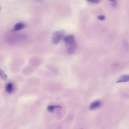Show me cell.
<instances>
[{"mask_svg": "<svg viewBox=\"0 0 129 129\" xmlns=\"http://www.w3.org/2000/svg\"><path fill=\"white\" fill-rule=\"evenodd\" d=\"M56 108L62 109V107L59 106H49L47 107V110L49 112L53 113L54 112L55 109Z\"/></svg>", "mask_w": 129, "mask_h": 129, "instance_id": "cell-7", "label": "cell"}, {"mask_svg": "<svg viewBox=\"0 0 129 129\" xmlns=\"http://www.w3.org/2000/svg\"><path fill=\"white\" fill-rule=\"evenodd\" d=\"M102 105L101 101L97 100L92 102L90 105L89 109L90 110H93L100 108Z\"/></svg>", "mask_w": 129, "mask_h": 129, "instance_id": "cell-3", "label": "cell"}, {"mask_svg": "<svg viewBox=\"0 0 129 129\" xmlns=\"http://www.w3.org/2000/svg\"><path fill=\"white\" fill-rule=\"evenodd\" d=\"M64 40L68 53L70 54H73L77 46L74 36L72 35H66L64 37Z\"/></svg>", "mask_w": 129, "mask_h": 129, "instance_id": "cell-1", "label": "cell"}, {"mask_svg": "<svg viewBox=\"0 0 129 129\" xmlns=\"http://www.w3.org/2000/svg\"><path fill=\"white\" fill-rule=\"evenodd\" d=\"M129 81V75H125L122 76L117 82V83L126 82Z\"/></svg>", "mask_w": 129, "mask_h": 129, "instance_id": "cell-5", "label": "cell"}, {"mask_svg": "<svg viewBox=\"0 0 129 129\" xmlns=\"http://www.w3.org/2000/svg\"><path fill=\"white\" fill-rule=\"evenodd\" d=\"M6 90L9 94H10L12 92L13 90V85L12 83H8L6 86Z\"/></svg>", "mask_w": 129, "mask_h": 129, "instance_id": "cell-6", "label": "cell"}, {"mask_svg": "<svg viewBox=\"0 0 129 129\" xmlns=\"http://www.w3.org/2000/svg\"><path fill=\"white\" fill-rule=\"evenodd\" d=\"M0 75L1 78L4 80H6L7 78V75L4 73V72L1 69L0 70Z\"/></svg>", "mask_w": 129, "mask_h": 129, "instance_id": "cell-8", "label": "cell"}, {"mask_svg": "<svg viewBox=\"0 0 129 129\" xmlns=\"http://www.w3.org/2000/svg\"><path fill=\"white\" fill-rule=\"evenodd\" d=\"M106 17L104 15H100L98 16V18L101 20H104L106 19Z\"/></svg>", "mask_w": 129, "mask_h": 129, "instance_id": "cell-12", "label": "cell"}, {"mask_svg": "<svg viewBox=\"0 0 129 129\" xmlns=\"http://www.w3.org/2000/svg\"><path fill=\"white\" fill-rule=\"evenodd\" d=\"M25 26V24L23 22L17 23L14 25L12 31L15 32L20 30L24 28Z\"/></svg>", "mask_w": 129, "mask_h": 129, "instance_id": "cell-4", "label": "cell"}, {"mask_svg": "<svg viewBox=\"0 0 129 129\" xmlns=\"http://www.w3.org/2000/svg\"><path fill=\"white\" fill-rule=\"evenodd\" d=\"M123 43L125 48L127 49H128L129 46V44L127 40L125 39H123Z\"/></svg>", "mask_w": 129, "mask_h": 129, "instance_id": "cell-9", "label": "cell"}, {"mask_svg": "<svg viewBox=\"0 0 129 129\" xmlns=\"http://www.w3.org/2000/svg\"><path fill=\"white\" fill-rule=\"evenodd\" d=\"M88 1L91 3L93 4L98 3L100 1L99 0H89Z\"/></svg>", "mask_w": 129, "mask_h": 129, "instance_id": "cell-11", "label": "cell"}, {"mask_svg": "<svg viewBox=\"0 0 129 129\" xmlns=\"http://www.w3.org/2000/svg\"><path fill=\"white\" fill-rule=\"evenodd\" d=\"M111 2V4L112 6L114 8L117 7L118 6V2L117 1L114 0L110 1Z\"/></svg>", "mask_w": 129, "mask_h": 129, "instance_id": "cell-10", "label": "cell"}, {"mask_svg": "<svg viewBox=\"0 0 129 129\" xmlns=\"http://www.w3.org/2000/svg\"><path fill=\"white\" fill-rule=\"evenodd\" d=\"M83 129V128H81V129Z\"/></svg>", "mask_w": 129, "mask_h": 129, "instance_id": "cell-13", "label": "cell"}, {"mask_svg": "<svg viewBox=\"0 0 129 129\" xmlns=\"http://www.w3.org/2000/svg\"><path fill=\"white\" fill-rule=\"evenodd\" d=\"M65 33L64 30L56 31L53 34L52 37L53 43L55 44L59 43L63 37Z\"/></svg>", "mask_w": 129, "mask_h": 129, "instance_id": "cell-2", "label": "cell"}]
</instances>
